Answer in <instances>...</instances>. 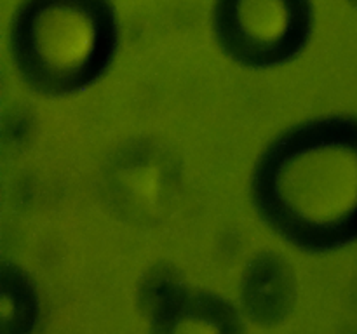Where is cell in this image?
Segmentation results:
<instances>
[{
  "mask_svg": "<svg viewBox=\"0 0 357 334\" xmlns=\"http://www.w3.org/2000/svg\"><path fill=\"white\" fill-rule=\"evenodd\" d=\"M258 218L309 254L357 244V117L330 113L289 125L253 166Z\"/></svg>",
  "mask_w": 357,
  "mask_h": 334,
  "instance_id": "obj_1",
  "label": "cell"
},
{
  "mask_svg": "<svg viewBox=\"0 0 357 334\" xmlns=\"http://www.w3.org/2000/svg\"><path fill=\"white\" fill-rule=\"evenodd\" d=\"M14 68L28 89L68 97L100 82L119 49L112 0H21L9 28Z\"/></svg>",
  "mask_w": 357,
  "mask_h": 334,
  "instance_id": "obj_2",
  "label": "cell"
},
{
  "mask_svg": "<svg viewBox=\"0 0 357 334\" xmlns=\"http://www.w3.org/2000/svg\"><path fill=\"white\" fill-rule=\"evenodd\" d=\"M314 30L312 0H215L211 31L220 51L248 70L298 58Z\"/></svg>",
  "mask_w": 357,
  "mask_h": 334,
  "instance_id": "obj_3",
  "label": "cell"
},
{
  "mask_svg": "<svg viewBox=\"0 0 357 334\" xmlns=\"http://www.w3.org/2000/svg\"><path fill=\"white\" fill-rule=\"evenodd\" d=\"M181 164L155 139H132L115 150L101 173V197L124 223L152 226L169 218L181 191Z\"/></svg>",
  "mask_w": 357,
  "mask_h": 334,
  "instance_id": "obj_4",
  "label": "cell"
},
{
  "mask_svg": "<svg viewBox=\"0 0 357 334\" xmlns=\"http://www.w3.org/2000/svg\"><path fill=\"white\" fill-rule=\"evenodd\" d=\"M149 334H246L241 308L208 289L183 284L146 315Z\"/></svg>",
  "mask_w": 357,
  "mask_h": 334,
  "instance_id": "obj_5",
  "label": "cell"
},
{
  "mask_svg": "<svg viewBox=\"0 0 357 334\" xmlns=\"http://www.w3.org/2000/svg\"><path fill=\"white\" fill-rule=\"evenodd\" d=\"M296 275L291 263L274 250H260L246 263L239 284L241 312L260 327H278L296 305Z\"/></svg>",
  "mask_w": 357,
  "mask_h": 334,
  "instance_id": "obj_6",
  "label": "cell"
},
{
  "mask_svg": "<svg viewBox=\"0 0 357 334\" xmlns=\"http://www.w3.org/2000/svg\"><path fill=\"white\" fill-rule=\"evenodd\" d=\"M2 334H33L40 317V299L26 270L16 263L2 264Z\"/></svg>",
  "mask_w": 357,
  "mask_h": 334,
  "instance_id": "obj_7",
  "label": "cell"
},
{
  "mask_svg": "<svg viewBox=\"0 0 357 334\" xmlns=\"http://www.w3.org/2000/svg\"><path fill=\"white\" fill-rule=\"evenodd\" d=\"M185 282L171 264H155L142 277L138 285V306L149 315L159 303L173 294Z\"/></svg>",
  "mask_w": 357,
  "mask_h": 334,
  "instance_id": "obj_8",
  "label": "cell"
},
{
  "mask_svg": "<svg viewBox=\"0 0 357 334\" xmlns=\"http://www.w3.org/2000/svg\"><path fill=\"white\" fill-rule=\"evenodd\" d=\"M349 2H351V3H352V6H354V7H356V9H357V0H349Z\"/></svg>",
  "mask_w": 357,
  "mask_h": 334,
  "instance_id": "obj_9",
  "label": "cell"
}]
</instances>
